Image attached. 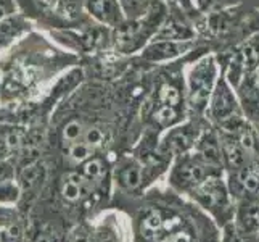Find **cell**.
Returning <instances> with one entry per match:
<instances>
[{"label":"cell","instance_id":"6da1fadb","mask_svg":"<svg viewBox=\"0 0 259 242\" xmlns=\"http://www.w3.org/2000/svg\"><path fill=\"white\" fill-rule=\"evenodd\" d=\"M216 175H222V168L208 163L201 155L192 150L174 158V165L169 173V184L179 192L190 194L195 187Z\"/></svg>","mask_w":259,"mask_h":242},{"label":"cell","instance_id":"7a4b0ae2","mask_svg":"<svg viewBox=\"0 0 259 242\" xmlns=\"http://www.w3.org/2000/svg\"><path fill=\"white\" fill-rule=\"evenodd\" d=\"M189 195L219 223L222 220L224 226L230 223V220H234V197L229 191L227 181L222 179V175L208 178L198 187H195Z\"/></svg>","mask_w":259,"mask_h":242},{"label":"cell","instance_id":"3957f363","mask_svg":"<svg viewBox=\"0 0 259 242\" xmlns=\"http://www.w3.org/2000/svg\"><path fill=\"white\" fill-rule=\"evenodd\" d=\"M218 81V66L212 57H204L192 66L189 73V103L193 110L204 112Z\"/></svg>","mask_w":259,"mask_h":242},{"label":"cell","instance_id":"277c9868","mask_svg":"<svg viewBox=\"0 0 259 242\" xmlns=\"http://www.w3.org/2000/svg\"><path fill=\"white\" fill-rule=\"evenodd\" d=\"M201 131L203 129H200L196 123H184L169 128L156 147L158 155L164 158L166 161H171L179 155L192 152L195 149V144L198 141Z\"/></svg>","mask_w":259,"mask_h":242},{"label":"cell","instance_id":"5b68a950","mask_svg":"<svg viewBox=\"0 0 259 242\" xmlns=\"http://www.w3.org/2000/svg\"><path fill=\"white\" fill-rule=\"evenodd\" d=\"M208 113L219 126L227 120L234 118V116L242 115L240 103L234 91H232V84L229 83V79L226 76H221L216 81V86H214L209 97Z\"/></svg>","mask_w":259,"mask_h":242},{"label":"cell","instance_id":"8992f818","mask_svg":"<svg viewBox=\"0 0 259 242\" xmlns=\"http://www.w3.org/2000/svg\"><path fill=\"white\" fill-rule=\"evenodd\" d=\"M182 225L181 217L171 210L164 209H148L142 213L139 220V234L145 240L155 242L171 229Z\"/></svg>","mask_w":259,"mask_h":242},{"label":"cell","instance_id":"52a82bcc","mask_svg":"<svg viewBox=\"0 0 259 242\" xmlns=\"http://www.w3.org/2000/svg\"><path fill=\"white\" fill-rule=\"evenodd\" d=\"M229 191L237 200L249 195H259V158L248 161L238 171L229 173Z\"/></svg>","mask_w":259,"mask_h":242},{"label":"cell","instance_id":"ba28073f","mask_svg":"<svg viewBox=\"0 0 259 242\" xmlns=\"http://www.w3.org/2000/svg\"><path fill=\"white\" fill-rule=\"evenodd\" d=\"M147 168L137 158H124L114 169V181L124 192H137L147 181Z\"/></svg>","mask_w":259,"mask_h":242},{"label":"cell","instance_id":"9c48e42d","mask_svg":"<svg viewBox=\"0 0 259 242\" xmlns=\"http://www.w3.org/2000/svg\"><path fill=\"white\" fill-rule=\"evenodd\" d=\"M237 202L232 223L245 236L256 237L259 232V195L243 197Z\"/></svg>","mask_w":259,"mask_h":242},{"label":"cell","instance_id":"30bf717a","mask_svg":"<svg viewBox=\"0 0 259 242\" xmlns=\"http://www.w3.org/2000/svg\"><path fill=\"white\" fill-rule=\"evenodd\" d=\"M97 187L89 181V179L76 169V171H68L61 176L60 181V194L65 202L69 203H82L94 194Z\"/></svg>","mask_w":259,"mask_h":242},{"label":"cell","instance_id":"8fae6325","mask_svg":"<svg viewBox=\"0 0 259 242\" xmlns=\"http://www.w3.org/2000/svg\"><path fill=\"white\" fill-rule=\"evenodd\" d=\"M85 10L97 23L119 28L126 23V16L118 0H84Z\"/></svg>","mask_w":259,"mask_h":242},{"label":"cell","instance_id":"7c38bea8","mask_svg":"<svg viewBox=\"0 0 259 242\" xmlns=\"http://www.w3.org/2000/svg\"><path fill=\"white\" fill-rule=\"evenodd\" d=\"M26 141H28V131L20 124H0V161L10 160V157H13L15 154H20Z\"/></svg>","mask_w":259,"mask_h":242},{"label":"cell","instance_id":"4fadbf2b","mask_svg":"<svg viewBox=\"0 0 259 242\" xmlns=\"http://www.w3.org/2000/svg\"><path fill=\"white\" fill-rule=\"evenodd\" d=\"M221 139V150H222V165L226 169H229V173L238 171L248 163V152L242 147L238 137L235 134H230L222 131L219 134Z\"/></svg>","mask_w":259,"mask_h":242},{"label":"cell","instance_id":"5bb4252c","mask_svg":"<svg viewBox=\"0 0 259 242\" xmlns=\"http://www.w3.org/2000/svg\"><path fill=\"white\" fill-rule=\"evenodd\" d=\"M32 24L28 16H24L21 12L5 18L0 21V52H4L18 41L23 39L26 34H29Z\"/></svg>","mask_w":259,"mask_h":242},{"label":"cell","instance_id":"9a60e30c","mask_svg":"<svg viewBox=\"0 0 259 242\" xmlns=\"http://www.w3.org/2000/svg\"><path fill=\"white\" fill-rule=\"evenodd\" d=\"M193 150L198 155H201L208 163H211L214 166H219V168H224V165H222V150H221L219 132H216L212 128H204L201 131Z\"/></svg>","mask_w":259,"mask_h":242},{"label":"cell","instance_id":"2e32d148","mask_svg":"<svg viewBox=\"0 0 259 242\" xmlns=\"http://www.w3.org/2000/svg\"><path fill=\"white\" fill-rule=\"evenodd\" d=\"M47 179V168L42 161L32 160L24 163L18 171V184H20L23 192H35L39 191L42 184Z\"/></svg>","mask_w":259,"mask_h":242},{"label":"cell","instance_id":"e0dca14e","mask_svg":"<svg viewBox=\"0 0 259 242\" xmlns=\"http://www.w3.org/2000/svg\"><path fill=\"white\" fill-rule=\"evenodd\" d=\"M190 49V42L179 41H155L144 50V57L151 61L171 60Z\"/></svg>","mask_w":259,"mask_h":242},{"label":"cell","instance_id":"ac0fdd59","mask_svg":"<svg viewBox=\"0 0 259 242\" xmlns=\"http://www.w3.org/2000/svg\"><path fill=\"white\" fill-rule=\"evenodd\" d=\"M77 169L97 187V189L102 187L106 179H108V163H106L105 158L98 155H92L91 158L82 161V163L77 166Z\"/></svg>","mask_w":259,"mask_h":242},{"label":"cell","instance_id":"d6986e66","mask_svg":"<svg viewBox=\"0 0 259 242\" xmlns=\"http://www.w3.org/2000/svg\"><path fill=\"white\" fill-rule=\"evenodd\" d=\"M85 129H87V123L82 118H69L63 124L61 134H60L63 149L74 146V144H77V142H82Z\"/></svg>","mask_w":259,"mask_h":242},{"label":"cell","instance_id":"ffe728a7","mask_svg":"<svg viewBox=\"0 0 259 242\" xmlns=\"http://www.w3.org/2000/svg\"><path fill=\"white\" fill-rule=\"evenodd\" d=\"M127 21H137L145 18L155 5V0H118Z\"/></svg>","mask_w":259,"mask_h":242},{"label":"cell","instance_id":"44dd1931","mask_svg":"<svg viewBox=\"0 0 259 242\" xmlns=\"http://www.w3.org/2000/svg\"><path fill=\"white\" fill-rule=\"evenodd\" d=\"M179 116H181V109H177V107H171V105H163L159 103L155 112H153V121L158 124V126H161L164 129H169L176 126L179 123Z\"/></svg>","mask_w":259,"mask_h":242},{"label":"cell","instance_id":"7402d4cb","mask_svg":"<svg viewBox=\"0 0 259 242\" xmlns=\"http://www.w3.org/2000/svg\"><path fill=\"white\" fill-rule=\"evenodd\" d=\"M23 191L15 179L0 183V205H15L20 202Z\"/></svg>","mask_w":259,"mask_h":242},{"label":"cell","instance_id":"603a6c76","mask_svg":"<svg viewBox=\"0 0 259 242\" xmlns=\"http://www.w3.org/2000/svg\"><path fill=\"white\" fill-rule=\"evenodd\" d=\"M91 242H121L114 226L102 223L91 229Z\"/></svg>","mask_w":259,"mask_h":242},{"label":"cell","instance_id":"cb8c5ba5","mask_svg":"<svg viewBox=\"0 0 259 242\" xmlns=\"http://www.w3.org/2000/svg\"><path fill=\"white\" fill-rule=\"evenodd\" d=\"M158 102L163 105H171V107H177L181 109L182 103V94L179 91V87L172 86V84H163L161 89L158 92Z\"/></svg>","mask_w":259,"mask_h":242},{"label":"cell","instance_id":"d4e9b609","mask_svg":"<svg viewBox=\"0 0 259 242\" xmlns=\"http://www.w3.org/2000/svg\"><path fill=\"white\" fill-rule=\"evenodd\" d=\"M105 141H106V134H105L102 126H97V124H87L82 142H85L91 149L97 150L102 146H105Z\"/></svg>","mask_w":259,"mask_h":242},{"label":"cell","instance_id":"484cf974","mask_svg":"<svg viewBox=\"0 0 259 242\" xmlns=\"http://www.w3.org/2000/svg\"><path fill=\"white\" fill-rule=\"evenodd\" d=\"M20 220V213L15 209V205H0V231L18 225L21 223Z\"/></svg>","mask_w":259,"mask_h":242},{"label":"cell","instance_id":"4316f807","mask_svg":"<svg viewBox=\"0 0 259 242\" xmlns=\"http://www.w3.org/2000/svg\"><path fill=\"white\" fill-rule=\"evenodd\" d=\"M221 242H257L256 237L245 236L243 232H240L234 223H227L224 226V232H222V240Z\"/></svg>","mask_w":259,"mask_h":242},{"label":"cell","instance_id":"83f0119b","mask_svg":"<svg viewBox=\"0 0 259 242\" xmlns=\"http://www.w3.org/2000/svg\"><path fill=\"white\" fill-rule=\"evenodd\" d=\"M155 242H193V236L189 229H184L181 226H177L166 232L164 236H161Z\"/></svg>","mask_w":259,"mask_h":242},{"label":"cell","instance_id":"f1b7e54d","mask_svg":"<svg viewBox=\"0 0 259 242\" xmlns=\"http://www.w3.org/2000/svg\"><path fill=\"white\" fill-rule=\"evenodd\" d=\"M63 242H91V229L87 226H76L73 231L68 232Z\"/></svg>","mask_w":259,"mask_h":242},{"label":"cell","instance_id":"f546056e","mask_svg":"<svg viewBox=\"0 0 259 242\" xmlns=\"http://www.w3.org/2000/svg\"><path fill=\"white\" fill-rule=\"evenodd\" d=\"M16 13H20L18 0H0V21Z\"/></svg>","mask_w":259,"mask_h":242},{"label":"cell","instance_id":"4dcf8cb0","mask_svg":"<svg viewBox=\"0 0 259 242\" xmlns=\"http://www.w3.org/2000/svg\"><path fill=\"white\" fill-rule=\"evenodd\" d=\"M15 165L10 160H4L0 161V183L4 181H10V179H15Z\"/></svg>","mask_w":259,"mask_h":242},{"label":"cell","instance_id":"1f68e13d","mask_svg":"<svg viewBox=\"0 0 259 242\" xmlns=\"http://www.w3.org/2000/svg\"><path fill=\"white\" fill-rule=\"evenodd\" d=\"M32 242H61L60 236L52 229H42L34 236Z\"/></svg>","mask_w":259,"mask_h":242},{"label":"cell","instance_id":"d6a6232c","mask_svg":"<svg viewBox=\"0 0 259 242\" xmlns=\"http://www.w3.org/2000/svg\"><path fill=\"white\" fill-rule=\"evenodd\" d=\"M256 240L259 242V232H257V236H256Z\"/></svg>","mask_w":259,"mask_h":242},{"label":"cell","instance_id":"836d02e7","mask_svg":"<svg viewBox=\"0 0 259 242\" xmlns=\"http://www.w3.org/2000/svg\"><path fill=\"white\" fill-rule=\"evenodd\" d=\"M257 84H259V73H257Z\"/></svg>","mask_w":259,"mask_h":242},{"label":"cell","instance_id":"e575fe53","mask_svg":"<svg viewBox=\"0 0 259 242\" xmlns=\"http://www.w3.org/2000/svg\"><path fill=\"white\" fill-rule=\"evenodd\" d=\"M0 86H2V83H0ZM0 92H2V89H0Z\"/></svg>","mask_w":259,"mask_h":242},{"label":"cell","instance_id":"d590c367","mask_svg":"<svg viewBox=\"0 0 259 242\" xmlns=\"http://www.w3.org/2000/svg\"><path fill=\"white\" fill-rule=\"evenodd\" d=\"M177 2H182V0H177ZM185 2H187V0H185Z\"/></svg>","mask_w":259,"mask_h":242}]
</instances>
